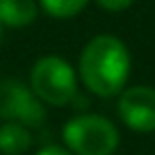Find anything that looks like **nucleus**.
<instances>
[{"instance_id": "nucleus-7", "label": "nucleus", "mask_w": 155, "mask_h": 155, "mask_svg": "<svg viewBox=\"0 0 155 155\" xmlns=\"http://www.w3.org/2000/svg\"><path fill=\"white\" fill-rule=\"evenodd\" d=\"M37 18L34 0H0V23L9 28H25Z\"/></svg>"}, {"instance_id": "nucleus-4", "label": "nucleus", "mask_w": 155, "mask_h": 155, "mask_svg": "<svg viewBox=\"0 0 155 155\" xmlns=\"http://www.w3.org/2000/svg\"><path fill=\"white\" fill-rule=\"evenodd\" d=\"M0 116L28 128H37L46 121V110L30 87L7 80L0 82Z\"/></svg>"}, {"instance_id": "nucleus-9", "label": "nucleus", "mask_w": 155, "mask_h": 155, "mask_svg": "<svg viewBox=\"0 0 155 155\" xmlns=\"http://www.w3.org/2000/svg\"><path fill=\"white\" fill-rule=\"evenodd\" d=\"M96 2L107 12H123V9H128L135 0H96Z\"/></svg>"}, {"instance_id": "nucleus-1", "label": "nucleus", "mask_w": 155, "mask_h": 155, "mask_svg": "<svg viewBox=\"0 0 155 155\" xmlns=\"http://www.w3.org/2000/svg\"><path fill=\"white\" fill-rule=\"evenodd\" d=\"M80 80L91 94L110 98L123 89L130 75V53L121 39L98 34L80 55Z\"/></svg>"}, {"instance_id": "nucleus-8", "label": "nucleus", "mask_w": 155, "mask_h": 155, "mask_svg": "<svg viewBox=\"0 0 155 155\" xmlns=\"http://www.w3.org/2000/svg\"><path fill=\"white\" fill-rule=\"evenodd\" d=\"M46 14L55 18H73L87 7L89 0H39Z\"/></svg>"}, {"instance_id": "nucleus-6", "label": "nucleus", "mask_w": 155, "mask_h": 155, "mask_svg": "<svg viewBox=\"0 0 155 155\" xmlns=\"http://www.w3.org/2000/svg\"><path fill=\"white\" fill-rule=\"evenodd\" d=\"M32 146L30 128L16 121H7L0 126V153L5 155H23Z\"/></svg>"}, {"instance_id": "nucleus-3", "label": "nucleus", "mask_w": 155, "mask_h": 155, "mask_svg": "<svg viewBox=\"0 0 155 155\" xmlns=\"http://www.w3.org/2000/svg\"><path fill=\"white\" fill-rule=\"evenodd\" d=\"M30 89L46 105L62 107L78 94V78L73 66L57 55L41 57L30 71Z\"/></svg>"}, {"instance_id": "nucleus-11", "label": "nucleus", "mask_w": 155, "mask_h": 155, "mask_svg": "<svg viewBox=\"0 0 155 155\" xmlns=\"http://www.w3.org/2000/svg\"><path fill=\"white\" fill-rule=\"evenodd\" d=\"M0 37H2V23H0Z\"/></svg>"}, {"instance_id": "nucleus-5", "label": "nucleus", "mask_w": 155, "mask_h": 155, "mask_svg": "<svg viewBox=\"0 0 155 155\" xmlns=\"http://www.w3.org/2000/svg\"><path fill=\"white\" fill-rule=\"evenodd\" d=\"M119 116L130 130L153 132L155 130V89L153 87H130L121 94Z\"/></svg>"}, {"instance_id": "nucleus-10", "label": "nucleus", "mask_w": 155, "mask_h": 155, "mask_svg": "<svg viewBox=\"0 0 155 155\" xmlns=\"http://www.w3.org/2000/svg\"><path fill=\"white\" fill-rule=\"evenodd\" d=\"M37 155H73L68 148H62V146H46V148H41Z\"/></svg>"}, {"instance_id": "nucleus-2", "label": "nucleus", "mask_w": 155, "mask_h": 155, "mask_svg": "<svg viewBox=\"0 0 155 155\" xmlns=\"http://www.w3.org/2000/svg\"><path fill=\"white\" fill-rule=\"evenodd\" d=\"M62 139L73 155H114L119 130L98 114H80L62 128Z\"/></svg>"}]
</instances>
